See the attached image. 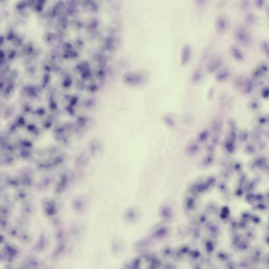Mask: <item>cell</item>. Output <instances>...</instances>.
<instances>
[{"mask_svg":"<svg viewBox=\"0 0 269 269\" xmlns=\"http://www.w3.org/2000/svg\"><path fill=\"white\" fill-rule=\"evenodd\" d=\"M234 35L235 39L240 44L248 45L251 43L252 38L251 34L241 25H238L235 28Z\"/></svg>","mask_w":269,"mask_h":269,"instance_id":"6da1fadb","label":"cell"},{"mask_svg":"<svg viewBox=\"0 0 269 269\" xmlns=\"http://www.w3.org/2000/svg\"><path fill=\"white\" fill-rule=\"evenodd\" d=\"M229 20L227 15L221 14L217 16L215 20V28L217 32L222 35L225 34L229 28Z\"/></svg>","mask_w":269,"mask_h":269,"instance_id":"7a4b0ae2","label":"cell"},{"mask_svg":"<svg viewBox=\"0 0 269 269\" xmlns=\"http://www.w3.org/2000/svg\"><path fill=\"white\" fill-rule=\"evenodd\" d=\"M224 60L220 56L214 57L208 61L206 66V69L208 73L212 74L220 68L222 66Z\"/></svg>","mask_w":269,"mask_h":269,"instance_id":"3957f363","label":"cell"},{"mask_svg":"<svg viewBox=\"0 0 269 269\" xmlns=\"http://www.w3.org/2000/svg\"><path fill=\"white\" fill-rule=\"evenodd\" d=\"M268 70L269 68L267 64H260L259 66L255 68L251 72V79L252 80L259 79L260 77L263 76L264 73L268 72Z\"/></svg>","mask_w":269,"mask_h":269,"instance_id":"277c9868","label":"cell"},{"mask_svg":"<svg viewBox=\"0 0 269 269\" xmlns=\"http://www.w3.org/2000/svg\"><path fill=\"white\" fill-rule=\"evenodd\" d=\"M230 52L234 58L239 62H242L245 59V55L242 50L235 45L230 46Z\"/></svg>","mask_w":269,"mask_h":269,"instance_id":"5b68a950","label":"cell"},{"mask_svg":"<svg viewBox=\"0 0 269 269\" xmlns=\"http://www.w3.org/2000/svg\"><path fill=\"white\" fill-rule=\"evenodd\" d=\"M191 48L189 45H185L182 50L181 63L183 65L187 64L190 59Z\"/></svg>","mask_w":269,"mask_h":269,"instance_id":"8992f818","label":"cell"},{"mask_svg":"<svg viewBox=\"0 0 269 269\" xmlns=\"http://www.w3.org/2000/svg\"><path fill=\"white\" fill-rule=\"evenodd\" d=\"M229 76H230V71L228 69L225 68L217 72L216 75V79L218 81L222 82L228 79Z\"/></svg>","mask_w":269,"mask_h":269,"instance_id":"52a82bcc","label":"cell"},{"mask_svg":"<svg viewBox=\"0 0 269 269\" xmlns=\"http://www.w3.org/2000/svg\"><path fill=\"white\" fill-rule=\"evenodd\" d=\"M253 88V83L251 81V80L248 79L246 80V82L245 83V87H244V92L246 94L250 93L251 92Z\"/></svg>","mask_w":269,"mask_h":269,"instance_id":"ba28073f","label":"cell"},{"mask_svg":"<svg viewBox=\"0 0 269 269\" xmlns=\"http://www.w3.org/2000/svg\"><path fill=\"white\" fill-rule=\"evenodd\" d=\"M260 103L257 99L252 100L249 103V108L252 111H255L258 110L260 107Z\"/></svg>","mask_w":269,"mask_h":269,"instance_id":"9c48e42d","label":"cell"},{"mask_svg":"<svg viewBox=\"0 0 269 269\" xmlns=\"http://www.w3.org/2000/svg\"><path fill=\"white\" fill-rule=\"evenodd\" d=\"M260 49L266 56H269V42L267 41H261L260 45Z\"/></svg>","mask_w":269,"mask_h":269,"instance_id":"30bf717a","label":"cell"},{"mask_svg":"<svg viewBox=\"0 0 269 269\" xmlns=\"http://www.w3.org/2000/svg\"><path fill=\"white\" fill-rule=\"evenodd\" d=\"M203 73L201 69H197L194 73L193 76V80L194 82H198L201 81L202 79Z\"/></svg>","mask_w":269,"mask_h":269,"instance_id":"8fae6325","label":"cell"},{"mask_svg":"<svg viewBox=\"0 0 269 269\" xmlns=\"http://www.w3.org/2000/svg\"><path fill=\"white\" fill-rule=\"evenodd\" d=\"M246 23L249 25H251L255 22L256 21V16L253 13H249L247 14L246 16Z\"/></svg>","mask_w":269,"mask_h":269,"instance_id":"7c38bea8","label":"cell"},{"mask_svg":"<svg viewBox=\"0 0 269 269\" xmlns=\"http://www.w3.org/2000/svg\"><path fill=\"white\" fill-rule=\"evenodd\" d=\"M214 131L215 132H219L222 128V122L218 119H217L214 121L213 124Z\"/></svg>","mask_w":269,"mask_h":269,"instance_id":"4fadbf2b","label":"cell"},{"mask_svg":"<svg viewBox=\"0 0 269 269\" xmlns=\"http://www.w3.org/2000/svg\"><path fill=\"white\" fill-rule=\"evenodd\" d=\"M208 137V132L206 130L203 131L201 133V134H199V140L202 142H204L207 139Z\"/></svg>","mask_w":269,"mask_h":269,"instance_id":"5bb4252c","label":"cell"},{"mask_svg":"<svg viewBox=\"0 0 269 269\" xmlns=\"http://www.w3.org/2000/svg\"><path fill=\"white\" fill-rule=\"evenodd\" d=\"M255 6H257V8L261 9L264 5V1L263 0H257V1H255Z\"/></svg>","mask_w":269,"mask_h":269,"instance_id":"9a60e30c","label":"cell"},{"mask_svg":"<svg viewBox=\"0 0 269 269\" xmlns=\"http://www.w3.org/2000/svg\"><path fill=\"white\" fill-rule=\"evenodd\" d=\"M262 96L264 99H267L269 97V89L268 87L264 88L262 91Z\"/></svg>","mask_w":269,"mask_h":269,"instance_id":"2e32d148","label":"cell"},{"mask_svg":"<svg viewBox=\"0 0 269 269\" xmlns=\"http://www.w3.org/2000/svg\"><path fill=\"white\" fill-rule=\"evenodd\" d=\"M249 5V2L248 1H243L242 3L241 4V9H246L247 7H248Z\"/></svg>","mask_w":269,"mask_h":269,"instance_id":"e0dca14e","label":"cell"},{"mask_svg":"<svg viewBox=\"0 0 269 269\" xmlns=\"http://www.w3.org/2000/svg\"><path fill=\"white\" fill-rule=\"evenodd\" d=\"M268 121V117H265V116H262V117H260L259 122V123L261 124H265Z\"/></svg>","mask_w":269,"mask_h":269,"instance_id":"ac0fdd59","label":"cell"},{"mask_svg":"<svg viewBox=\"0 0 269 269\" xmlns=\"http://www.w3.org/2000/svg\"><path fill=\"white\" fill-rule=\"evenodd\" d=\"M214 92V91L213 89H211V90H210V92H208V98L212 97L213 95Z\"/></svg>","mask_w":269,"mask_h":269,"instance_id":"d6986e66","label":"cell"},{"mask_svg":"<svg viewBox=\"0 0 269 269\" xmlns=\"http://www.w3.org/2000/svg\"><path fill=\"white\" fill-rule=\"evenodd\" d=\"M241 139H243V140H244V139H246L247 137V136H248V134H247V133L245 134V133H244V132H243V134H241Z\"/></svg>","mask_w":269,"mask_h":269,"instance_id":"ffe728a7","label":"cell"}]
</instances>
